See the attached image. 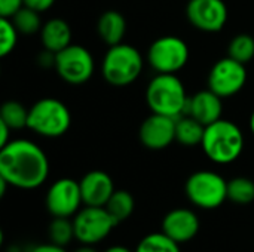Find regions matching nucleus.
Here are the masks:
<instances>
[{
  "instance_id": "2",
  "label": "nucleus",
  "mask_w": 254,
  "mask_h": 252,
  "mask_svg": "<svg viewBox=\"0 0 254 252\" xmlns=\"http://www.w3.org/2000/svg\"><path fill=\"white\" fill-rule=\"evenodd\" d=\"M201 146L211 162L217 165H229L241 156L244 150V135L234 122L219 119L205 126Z\"/></svg>"
},
{
  "instance_id": "34",
  "label": "nucleus",
  "mask_w": 254,
  "mask_h": 252,
  "mask_svg": "<svg viewBox=\"0 0 254 252\" xmlns=\"http://www.w3.org/2000/svg\"><path fill=\"white\" fill-rule=\"evenodd\" d=\"M250 131H252V134L254 135V110H253V113H252V116H250Z\"/></svg>"
},
{
  "instance_id": "8",
  "label": "nucleus",
  "mask_w": 254,
  "mask_h": 252,
  "mask_svg": "<svg viewBox=\"0 0 254 252\" xmlns=\"http://www.w3.org/2000/svg\"><path fill=\"white\" fill-rule=\"evenodd\" d=\"M189 46L177 36L156 39L147 50V62L156 73L176 74L189 61Z\"/></svg>"
},
{
  "instance_id": "26",
  "label": "nucleus",
  "mask_w": 254,
  "mask_h": 252,
  "mask_svg": "<svg viewBox=\"0 0 254 252\" xmlns=\"http://www.w3.org/2000/svg\"><path fill=\"white\" fill-rule=\"evenodd\" d=\"M10 21L13 22L15 28L18 30L19 34H34L37 31L42 30V21H40V16H39V12L24 6L21 7L12 18Z\"/></svg>"
},
{
  "instance_id": "25",
  "label": "nucleus",
  "mask_w": 254,
  "mask_h": 252,
  "mask_svg": "<svg viewBox=\"0 0 254 252\" xmlns=\"http://www.w3.org/2000/svg\"><path fill=\"white\" fill-rule=\"evenodd\" d=\"M228 56L232 59L241 62V64H249L254 58V39L250 34H237L228 48Z\"/></svg>"
},
{
  "instance_id": "10",
  "label": "nucleus",
  "mask_w": 254,
  "mask_h": 252,
  "mask_svg": "<svg viewBox=\"0 0 254 252\" xmlns=\"http://www.w3.org/2000/svg\"><path fill=\"white\" fill-rule=\"evenodd\" d=\"M45 205L52 217L73 218L83 205L80 184L71 178H60L46 192Z\"/></svg>"
},
{
  "instance_id": "16",
  "label": "nucleus",
  "mask_w": 254,
  "mask_h": 252,
  "mask_svg": "<svg viewBox=\"0 0 254 252\" xmlns=\"http://www.w3.org/2000/svg\"><path fill=\"white\" fill-rule=\"evenodd\" d=\"M222 97L214 94L211 89L199 91L195 95L189 97L185 116H192L204 126H208L219 119H222L223 113V102Z\"/></svg>"
},
{
  "instance_id": "3",
  "label": "nucleus",
  "mask_w": 254,
  "mask_h": 252,
  "mask_svg": "<svg viewBox=\"0 0 254 252\" xmlns=\"http://www.w3.org/2000/svg\"><path fill=\"white\" fill-rule=\"evenodd\" d=\"M188 100L185 85L176 74L158 73L146 89V101L152 113L174 119L185 116Z\"/></svg>"
},
{
  "instance_id": "17",
  "label": "nucleus",
  "mask_w": 254,
  "mask_h": 252,
  "mask_svg": "<svg viewBox=\"0 0 254 252\" xmlns=\"http://www.w3.org/2000/svg\"><path fill=\"white\" fill-rule=\"evenodd\" d=\"M40 40L43 49L58 53L71 45V28L61 18H52L42 25Z\"/></svg>"
},
{
  "instance_id": "32",
  "label": "nucleus",
  "mask_w": 254,
  "mask_h": 252,
  "mask_svg": "<svg viewBox=\"0 0 254 252\" xmlns=\"http://www.w3.org/2000/svg\"><path fill=\"white\" fill-rule=\"evenodd\" d=\"M104 252H134V251H131L129 248H127V247H124V245H113V247L107 248Z\"/></svg>"
},
{
  "instance_id": "1",
  "label": "nucleus",
  "mask_w": 254,
  "mask_h": 252,
  "mask_svg": "<svg viewBox=\"0 0 254 252\" xmlns=\"http://www.w3.org/2000/svg\"><path fill=\"white\" fill-rule=\"evenodd\" d=\"M48 175V156L33 141L10 140L0 149V177L10 187L34 190L45 184Z\"/></svg>"
},
{
  "instance_id": "27",
  "label": "nucleus",
  "mask_w": 254,
  "mask_h": 252,
  "mask_svg": "<svg viewBox=\"0 0 254 252\" xmlns=\"http://www.w3.org/2000/svg\"><path fill=\"white\" fill-rule=\"evenodd\" d=\"M18 30L9 18H0V56H7L16 46Z\"/></svg>"
},
{
  "instance_id": "7",
  "label": "nucleus",
  "mask_w": 254,
  "mask_h": 252,
  "mask_svg": "<svg viewBox=\"0 0 254 252\" xmlns=\"http://www.w3.org/2000/svg\"><path fill=\"white\" fill-rule=\"evenodd\" d=\"M74 236L82 245H97L103 242L118 226L106 206H83L73 217Z\"/></svg>"
},
{
  "instance_id": "14",
  "label": "nucleus",
  "mask_w": 254,
  "mask_h": 252,
  "mask_svg": "<svg viewBox=\"0 0 254 252\" xmlns=\"http://www.w3.org/2000/svg\"><path fill=\"white\" fill-rule=\"evenodd\" d=\"M199 227V218L192 209L176 208L164 217L161 232L177 244H186L198 235Z\"/></svg>"
},
{
  "instance_id": "24",
  "label": "nucleus",
  "mask_w": 254,
  "mask_h": 252,
  "mask_svg": "<svg viewBox=\"0 0 254 252\" xmlns=\"http://www.w3.org/2000/svg\"><path fill=\"white\" fill-rule=\"evenodd\" d=\"M228 201L238 205H249L254 201V181L237 177L228 181Z\"/></svg>"
},
{
  "instance_id": "22",
  "label": "nucleus",
  "mask_w": 254,
  "mask_h": 252,
  "mask_svg": "<svg viewBox=\"0 0 254 252\" xmlns=\"http://www.w3.org/2000/svg\"><path fill=\"white\" fill-rule=\"evenodd\" d=\"M0 120L4 122L12 131L27 128L28 110L18 101H6L0 108Z\"/></svg>"
},
{
  "instance_id": "13",
  "label": "nucleus",
  "mask_w": 254,
  "mask_h": 252,
  "mask_svg": "<svg viewBox=\"0 0 254 252\" xmlns=\"http://www.w3.org/2000/svg\"><path fill=\"white\" fill-rule=\"evenodd\" d=\"M177 119L152 113L140 126V143L149 150H164L176 141Z\"/></svg>"
},
{
  "instance_id": "31",
  "label": "nucleus",
  "mask_w": 254,
  "mask_h": 252,
  "mask_svg": "<svg viewBox=\"0 0 254 252\" xmlns=\"http://www.w3.org/2000/svg\"><path fill=\"white\" fill-rule=\"evenodd\" d=\"M10 128L4 123V122H1L0 120V149L3 147V146H6L10 140H9V135H10Z\"/></svg>"
},
{
  "instance_id": "5",
  "label": "nucleus",
  "mask_w": 254,
  "mask_h": 252,
  "mask_svg": "<svg viewBox=\"0 0 254 252\" xmlns=\"http://www.w3.org/2000/svg\"><path fill=\"white\" fill-rule=\"evenodd\" d=\"M71 125V113L57 98H42L28 108L27 128L45 138L64 135Z\"/></svg>"
},
{
  "instance_id": "6",
  "label": "nucleus",
  "mask_w": 254,
  "mask_h": 252,
  "mask_svg": "<svg viewBox=\"0 0 254 252\" xmlns=\"http://www.w3.org/2000/svg\"><path fill=\"white\" fill-rule=\"evenodd\" d=\"M185 193L193 206L216 209L228 201V181L214 171H198L188 178Z\"/></svg>"
},
{
  "instance_id": "21",
  "label": "nucleus",
  "mask_w": 254,
  "mask_h": 252,
  "mask_svg": "<svg viewBox=\"0 0 254 252\" xmlns=\"http://www.w3.org/2000/svg\"><path fill=\"white\" fill-rule=\"evenodd\" d=\"M134 252H180V244L174 242L164 232H158L144 236Z\"/></svg>"
},
{
  "instance_id": "12",
  "label": "nucleus",
  "mask_w": 254,
  "mask_h": 252,
  "mask_svg": "<svg viewBox=\"0 0 254 252\" xmlns=\"http://www.w3.org/2000/svg\"><path fill=\"white\" fill-rule=\"evenodd\" d=\"M186 16L196 30L217 33L228 22V6L223 0H189Z\"/></svg>"
},
{
  "instance_id": "11",
  "label": "nucleus",
  "mask_w": 254,
  "mask_h": 252,
  "mask_svg": "<svg viewBox=\"0 0 254 252\" xmlns=\"http://www.w3.org/2000/svg\"><path fill=\"white\" fill-rule=\"evenodd\" d=\"M247 82L246 64H241L231 56L219 59L210 70L208 89L222 98L237 95Z\"/></svg>"
},
{
  "instance_id": "28",
  "label": "nucleus",
  "mask_w": 254,
  "mask_h": 252,
  "mask_svg": "<svg viewBox=\"0 0 254 252\" xmlns=\"http://www.w3.org/2000/svg\"><path fill=\"white\" fill-rule=\"evenodd\" d=\"M21 7H24V0H0V16L10 19Z\"/></svg>"
},
{
  "instance_id": "19",
  "label": "nucleus",
  "mask_w": 254,
  "mask_h": 252,
  "mask_svg": "<svg viewBox=\"0 0 254 252\" xmlns=\"http://www.w3.org/2000/svg\"><path fill=\"white\" fill-rule=\"evenodd\" d=\"M205 126L192 116H182L176 123V141L185 147L201 146Z\"/></svg>"
},
{
  "instance_id": "30",
  "label": "nucleus",
  "mask_w": 254,
  "mask_h": 252,
  "mask_svg": "<svg viewBox=\"0 0 254 252\" xmlns=\"http://www.w3.org/2000/svg\"><path fill=\"white\" fill-rule=\"evenodd\" d=\"M27 252H67L64 247H60V245H55L52 242L49 244H39V245H34L31 247Z\"/></svg>"
},
{
  "instance_id": "15",
  "label": "nucleus",
  "mask_w": 254,
  "mask_h": 252,
  "mask_svg": "<svg viewBox=\"0 0 254 252\" xmlns=\"http://www.w3.org/2000/svg\"><path fill=\"white\" fill-rule=\"evenodd\" d=\"M83 205L86 206H106L115 193L112 177L104 171H89L79 181Z\"/></svg>"
},
{
  "instance_id": "18",
  "label": "nucleus",
  "mask_w": 254,
  "mask_h": 252,
  "mask_svg": "<svg viewBox=\"0 0 254 252\" xmlns=\"http://www.w3.org/2000/svg\"><path fill=\"white\" fill-rule=\"evenodd\" d=\"M97 31L100 39L107 46H115L122 43L127 33V21L124 15L118 10H106L97 24Z\"/></svg>"
},
{
  "instance_id": "23",
  "label": "nucleus",
  "mask_w": 254,
  "mask_h": 252,
  "mask_svg": "<svg viewBox=\"0 0 254 252\" xmlns=\"http://www.w3.org/2000/svg\"><path fill=\"white\" fill-rule=\"evenodd\" d=\"M48 233H49V241L52 244L65 248L67 245H70L73 239H76L73 218L54 217V220L51 221L48 227Z\"/></svg>"
},
{
  "instance_id": "9",
  "label": "nucleus",
  "mask_w": 254,
  "mask_h": 252,
  "mask_svg": "<svg viewBox=\"0 0 254 252\" xmlns=\"http://www.w3.org/2000/svg\"><path fill=\"white\" fill-rule=\"evenodd\" d=\"M54 67L64 82L70 85H83L92 77L95 62L86 48L71 43L61 52L55 53Z\"/></svg>"
},
{
  "instance_id": "4",
  "label": "nucleus",
  "mask_w": 254,
  "mask_h": 252,
  "mask_svg": "<svg viewBox=\"0 0 254 252\" xmlns=\"http://www.w3.org/2000/svg\"><path fill=\"white\" fill-rule=\"evenodd\" d=\"M143 67L144 61L140 50L131 45L119 43L109 46L101 62V74L109 85L124 88L138 79Z\"/></svg>"
},
{
  "instance_id": "33",
  "label": "nucleus",
  "mask_w": 254,
  "mask_h": 252,
  "mask_svg": "<svg viewBox=\"0 0 254 252\" xmlns=\"http://www.w3.org/2000/svg\"><path fill=\"white\" fill-rule=\"evenodd\" d=\"M73 252H98V251L94 248V245H82V247L76 248Z\"/></svg>"
},
{
  "instance_id": "29",
  "label": "nucleus",
  "mask_w": 254,
  "mask_h": 252,
  "mask_svg": "<svg viewBox=\"0 0 254 252\" xmlns=\"http://www.w3.org/2000/svg\"><path fill=\"white\" fill-rule=\"evenodd\" d=\"M55 0H24V6L36 10V12H45L54 6Z\"/></svg>"
},
{
  "instance_id": "20",
  "label": "nucleus",
  "mask_w": 254,
  "mask_h": 252,
  "mask_svg": "<svg viewBox=\"0 0 254 252\" xmlns=\"http://www.w3.org/2000/svg\"><path fill=\"white\" fill-rule=\"evenodd\" d=\"M134 208H135L134 198L127 190H115V193L106 203V209L109 211V214L115 218L118 224L128 220L132 215Z\"/></svg>"
}]
</instances>
